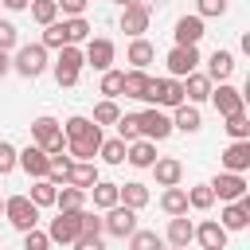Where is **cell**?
I'll use <instances>...</instances> for the list:
<instances>
[{
  "mask_svg": "<svg viewBox=\"0 0 250 250\" xmlns=\"http://www.w3.org/2000/svg\"><path fill=\"white\" fill-rule=\"evenodd\" d=\"M31 145H39L47 156H51V152H62V148H66L62 125H59L55 117H47V113H43V117H35V121H31Z\"/></svg>",
  "mask_w": 250,
  "mask_h": 250,
  "instance_id": "obj_1",
  "label": "cell"
},
{
  "mask_svg": "<svg viewBox=\"0 0 250 250\" xmlns=\"http://www.w3.org/2000/svg\"><path fill=\"white\" fill-rule=\"evenodd\" d=\"M12 70L23 74V78H39V74L47 70V47H43V43H23V47H16Z\"/></svg>",
  "mask_w": 250,
  "mask_h": 250,
  "instance_id": "obj_2",
  "label": "cell"
},
{
  "mask_svg": "<svg viewBox=\"0 0 250 250\" xmlns=\"http://www.w3.org/2000/svg\"><path fill=\"white\" fill-rule=\"evenodd\" d=\"M4 219L23 234V230L39 227V207H35L27 195H8V199H4Z\"/></svg>",
  "mask_w": 250,
  "mask_h": 250,
  "instance_id": "obj_3",
  "label": "cell"
},
{
  "mask_svg": "<svg viewBox=\"0 0 250 250\" xmlns=\"http://www.w3.org/2000/svg\"><path fill=\"white\" fill-rule=\"evenodd\" d=\"M82 66H86V59H82V51H78L74 43L59 47V59H55V82H59V86H78Z\"/></svg>",
  "mask_w": 250,
  "mask_h": 250,
  "instance_id": "obj_4",
  "label": "cell"
},
{
  "mask_svg": "<svg viewBox=\"0 0 250 250\" xmlns=\"http://www.w3.org/2000/svg\"><path fill=\"white\" fill-rule=\"evenodd\" d=\"M102 230H105V234H113V238H129V234L137 230V211H133V207H125V203L105 207V215H102Z\"/></svg>",
  "mask_w": 250,
  "mask_h": 250,
  "instance_id": "obj_5",
  "label": "cell"
},
{
  "mask_svg": "<svg viewBox=\"0 0 250 250\" xmlns=\"http://www.w3.org/2000/svg\"><path fill=\"white\" fill-rule=\"evenodd\" d=\"M145 102L164 105V109H176V105L184 102V86H180V78H152V82H148Z\"/></svg>",
  "mask_w": 250,
  "mask_h": 250,
  "instance_id": "obj_6",
  "label": "cell"
},
{
  "mask_svg": "<svg viewBox=\"0 0 250 250\" xmlns=\"http://www.w3.org/2000/svg\"><path fill=\"white\" fill-rule=\"evenodd\" d=\"M207 188H211V195H215V199H223V203H234V199H242V195L250 191V184H246V176H242V172H219Z\"/></svg>",
  "mask_w": 250,
  "mask_h": 250,
  "instance_id": "obj_7",
  "label": "cell"
},
{
  "mask_svg": "<svg viewBox=\"0 0 250 250\" xmlns=\"http://www.w3.org/2000/svg\"><path fill=\"white\" fill-rule=\"evenodd\" d=\"M211 105H215V113L219 117H230V113H242L246 105H242V90L238 86H230V82H219V86H211V98H207Z\"/></svg>",
  "mask_w": 250,
  "mask_h": 250,
  "instance_id": "obj_8",
  "label": "cell"
},
{
  "mask_svg": "<svg viewBox=\"0 0 250 250\" xmlns=\"http://www.w3.org/2000/svg\"><path fill=\"white\" fill-rule=\"evenodd\" d=\"M141 117V137L145 141H164V137H172V117L160 109V105H148L145 113H137Z\"/></svg>",
  "mask_w": 250,
  "mask_h": 250,
  "instance_id": "obj_9",
  "label": "cell"
},
{
  "mask_svg": "<svg viewBox=\"0 0 250 250\" xmlns=\"http://www.w3.org/2000/svg\"><path fill=\"white\" fill-rule=\"evenodd\" d=\"M148 20H152V8L145 4V0H133V4H125L121 8V31L125 35H145L148 31Z\"/></svg>",
  "mask_w": 250,
  "mask_h": 250,
  "instance_id": "obj_10",
  "label": "cell"
},
{
  "mask_svg": "<svg viewBox=\"0 0 250 250\" xmlns=\"http://www.w3.org/2000/svg\"><path fill=\"white\" fill-rule=\"evenodd\" d=\"M164 62H168V78H184V74L199 70V62H203V59H199V47H180V43H176V47L168 51V59H164Z\"/></svg>",
  "mask_w": 250,
  "mask_h": 250,
  "instance_id": "obj_11",
  "label": "cell"
},
{
  "mask_svg": "<svg viewBox=\"0 0 250 250\" xmlns=\"http://www.w3.org/2000/svg\"><path fill=\"white\" fill-rule=\"evenodd\" d=\"M78 215H82V207L78 211H59L55 219H51V227H47V238L51 242H62V246H70L74 238H78Z\"/></svg>",
  "mask_w": 250,
  "mask_h": 250,
  "instance_id": "obj_12",
  "label": "cell"
},
{
  "mask_svg": "<svg viewBox=\"0 0 250 250\" xmlns=\"http://www.w3.org/2000/svg\"><path fill=\"white\" fill-rule=\"evenodd\" d=\"M113 55H117V51H113V39H102V35H98V39H86L82 59H86V66H94L98 74L113 66Z\"/></svg>",
  "mask_w": 250,
  "mask_h": 250,
  "instance_id": "obj_13",
  "label": "cell"
},
{
  "mask_svg": "<svg viewBox=\"0 0 250 250\" xmlns=\"http://www.w3.org/2000/svg\"><path fill=\"white\" fill-rule=\"evenodd\" d=\"M16 168H23L31 180H43V176H47V168H51V156H47L39 145H27V148H20V152H16Z\"/></svg>",
  "mask_w": 250,
  "mask_h": 250,
  "instance_id": "obj_14",
  "label": "cell"
},
{
  "mask_svg": "<svg viewBox=\"0 0 250 250\" xmlns=\"http://www.w3.org/2000/svg\"><path fill=\"white\" fill-rule=\"evenodd\" d=\"M219 223H223V230H246V227H250V195L227 203L223 215H219Z\"/></svg>",
  "mask_w": 250,
  "mask_h": 250,
  "instance_id": "obj_15",
  "label": "cell"
},
{
  "mask_svg": "<svg viewBox=\"0 0 250 250\" xmlns=\"http://www.w3.org/2000/svg\"><path fill=\"white\" fill-rule=\"evenodd\" d=\"M227 234H230V230H223L219 219H203V223L195 227V242H199L203 250H227Z\"/></svg>",
  "mask_w": 250,
  "mask_h": 250,
  "instance_id": "obj_16",
  "label": "cell"
},
{
  "mask_svg": "<svg viewBox=\"0 0 250 250\" xmlns=\"http://www.w3.org/2000/svg\"><path fill=\"white\" fill-rule=\"evenodd\" d=\"M180 86H184V102H191V105H199V102H207L211 98V78L207 74H199V70H191V74H184L180 78Z\"/></svg>",
  "mask_w": 250,
  "mask_h": 250,
  "instance_id": "obj_17",
  "label": "cell"
},
{
  "mask_svg": "<svg viewBox=\"0 0 250 250\" xmlns=\"http://www.w3.org/2000/svg\"><path fill=\"white\" fill-rule=\"evenodd\" d=\"M219 160H223V172H242L246 176V168H250V141H230Z\"/></svg>",
  "mask_w": 250,
  "mask_h": 250,
  "instance_id": "obj_18",
  "label": "cell"
},
{
  "mask_svg": "<svg viewBox=\"0 0 250 250\" xmlns=\"http://www.w3.org/2000/svg\"><path fill=\"white\" fill-rule=\"evenodd\" d=\"M152 176H156V188H176L184 180V164L176 156H156L152 160Z\"/></svg>",
  "mask_w": 250,
  "mask_h": 250,
  "instance_id": "obj_19",
  "label": "cell"
},
{
  "mask_svg": "<svg viewBox=\"0 0 250 250\" xmlns=\"http://www.w3.org/2000/svg\"><path fill=\"white\" fill-rule=\"evenodd\" d=\"M102 176H98V164L94 160H74L70 168H66V180L62 184H70V188H82V191H90L94 184H98Z\"/></svg>",
  "mask_w": 250,
  "mask_h": 250,
  "instance_id": "obj_20",
  "label": "cell"
},
{
  "mask_svg": "<svg viewBox=\"0 0 250 250\" xmlns=\"http://www.w3.org/2000/svg\"><path fill=\"white\" fill-rule=\"evenodd\" d=\"M191 238H195V223L188 219V211H184V215H168L164 242H168V246H188Z\"/></svg>",
  "mask_w": 250,
  "mask_h": 250,
  "instance_id": "obj_21",
  "label": "cell"
},
{
  "mask_svg": "<svg viewBox=\"0 0 250 250\" xmlns=\"http://www.w3.org/2000/svg\"><path fill=\"white\" fill-rule=\"evenodd\" d=\"M172 35H176L180 47H199V39H203V20H199L195 12H191V16H180Z\"/></svg>",
  "mask_w": 250,
  "mask_h": 250,
  "instance_id": "obj_22",
  "label": "cell"
},
{
  "mask_svg": "<svg viewBox=\"0 0 250 250\" xmlns=\"http://www.w3.org/2000/svg\"><path fill=\"white\" fill-rule=\"evenodd\" d=\"M125 160H129L133 168H152V160H156V141H145V137L129 141V145H125Z\"/></svg>",
  "mask_w": 250,
  "mask_h": 250,
  "instance_id": "obj_23",
  "label": "cell"
},
{
  "mask_svg": "<svg viewBox=\"0 0 250 250\" xmlns=\"http://www.w3.org/2000/svg\"><path fill=\"white\" fill-rule=\"evenodd\" d=\"M199 125H203V117H199V105H191V102H180V105L172 109V129H180V133H199Z\"/></svg>",
  "mask_w": 250,
  "mask_h": 250,
  "instance_id": "obj_24",
  "label": "cell"
},
{
  "mask_svg": "<svg viewBox=\"0 0 250 250\" xmlns=\"http://www.w3.org/2000/svg\"><path fill=\"white\" fill-rule=\"evenodd\" d=\"M152 59H156V47H152V43H148L145 35H137V39L129 43V51H125V62H129L133 70H145V66L152 62Z\"/></svg>",
  "mask_w": 250,
  "mask_h": 250,
  "instance_id": "obj_25",
  "label": "cell"
},
{
  "mask_svg": "<svg viewBox=\"0 0 250 250\" xmlns=\"http://www.w3.org/2000/svg\"><path fill=\"white\" fill-rule=\"evenodd\" d=\"M230 74H234V55L223 51V47H215V55L207 59V78L211 82H227Z\"/></svg>",
  "mask_w": 250,
  "mask_h": 250,
  "instance_id": "obj_26",
  "label": "cell"
},
{
  "mask_svg": "<svg viewBox=\"0 0 250 250\" xmlns=\"http://www.w3.org/2000/svg\"><path fill=\"white\" fill-rule=\"evenodd\" d=\"M148 82H152V78H148L145 70H125V74H121V94H125V98H133V102H145Z\"/></svg>",
  "mask_w": 250,
  "mask_h": 250,
  "instance_id": "obj_27",
  "label": "cell"
},
{
  "mask_svg": "<svg viewBox=\"0 0 250 250\" xmlns=\"http://www.w3.org/2000/svg\"><path fill=\"white\" fill-rule=\"evenodd\" d=\"M117 203H125V207H133V211H141V207L148 203V188H145L141 180L117 184Z\"/></svg>",
  "mask_w": 250,
  "mask_h": 250,
  "instance_id": "obj_28",
  "label": "cell"
},
{
  "mask_svg": "<svg viewBox=\"0 0 250 250\" xmlns=\"http://www.w3.org/2000/svg\"><path fill=\"white\" fill-rule=\"evenodd\" d=\"M98 148H102V129H94V133L82 137V141H66V152H70L74 160H94Z\"/></svg>",
  "mask_w": 250,
  "mask_h": 250,
  "instance_id": "obj_29",
  "label": "cell"
},
{
  "mask_svg": "<svg viewBox=\"0 0 250 250\" xmlns=\"http://www.w3.org/2000/svg\"><path fill=\"white\" fill-rule=\"evenodd\" d=\"M160 211L164 215H184L188 211V188H164V195H160Z\"/></svg>",
  "mask_w": 250,
  "mask_h": 250,
  "instance_id": "obj_30",
  "label": "cell"
},
{
  "mask_svg": "<svg viewBox=\"0 0 250 250\" xmlns=\"http://www.w3.org/2000/svg\"><path fill=\"white\" fill-rule=\"evenodd\" d=\"M59 23H62V39H66V43L78 47V43L90 39V23H86L82 16H66V20H59Z\"/></svg>",
  "mask_w": 250,
  "mask_h": 250,
  "instance_id": "obj_31",
  "label": "cell"
},
{
  "mask_svg": "<svg viewBox=\"0 0 250 250\" xmlns=\"http://www.w3.org/2000/svg\"><path fill=\"white\" fill-rule=\"evenodd\" d=\"M55 207H59V211H78V207H86V191L62 184V188L55 191Z\"/></svg>",
  "mask_w": 250,
  "mask_h": 250,
  "instance_id": "obj_32",
  "label": "cell"
},
{
  "mask_svg": "<svg viewBox=\"0 0 250 250\" xmlns=\"http://www.w3.org/2000/svg\"><path fill=\"white\" fill-rule=\"evenodd\" d=\"M94 129H102V125H94L90 117H78V113L62 121V137H66V141H82V137H90Z\"/></svg>",
  "mask_w": 250,
  "mask_h": 250,
  "instance_id": "obj_33",
  "label": "cell"
},
{
  "mask_svg": "<svg viewBox=\"0 0 250 250\" xmlns=\"http://www.w3.org/2000/svg\"><path fill=\"white\" fill-rule=\"evenodd\" d=\"M55 191H59V184H51V180L43 176V180H35V184H31V195H27V199L43 211V207H55Z\"/></svg>",
  "mask_w": 250,
  "mask_h": 250,
  "instance_id": "obj_34",
  "label": "cell"
},
{
  "mask_svg": "<svg viewBox=\"0 0 250 250\" xmlns=\"http://www.w3.org/2000/svg\"><path fill=\"white\" fill-rule=\"evenodd\" d=\"M117 117H121V105L113 102V98H102L98 105H94V125H117Z\"/></svg>",
  "mask_w": 250,
  "mask_h": 250,
  "instance_id": "obj_35",
  "label": "cell"
},
{
  "mask_svg": "<svg viewBox=\"0 0 250 250\" xmlns=\"http://www.w3.org/2000/svg\"><path fill=\"white\" fill-rule=\"evenodd\" d=\"M223 121H227L223 129H227L230 141H250V117H246V109H242V113H230V117H223Z\"/></svg>",
  "mask_w": 250,
  "mask_h": 250,
  "instance_id": "obj_36",
  "label": "cell"
},
{
  "mask_svg": "<svg viewBox=\"0 0 250 250\" xmlns=\"http://www.w3.org/2000/svg\"><path fill=\"white\" fill-rule=\"evenodd\" d=\"M90 195H94V207H98V211H105V207H113V203H117V184L98 180V184L90 188Z\"/></svg>",
  "mask_w": 250,
  "mask_h": 250,
  "instance_id": "obj_37",
  "label": "cell"
},
{
  "mask_svg": "<svg viewBox=\"0 0 250 250\" xmlns=\"http://www.w3.org/2000/svg\"><path fill=\"white\" fill-rule=\"evenodd\" d=\"M129 250H164V234H156V230H133L129 234Z\"/></svg>",
  "mask_w": 250,
  "mask_h": 250,
  "instance_id": "obj_38",
  "label": "cell"
},
{
  "mask_svg": "<svg viewBox=\"0 0 250 250\" xmlns=\"http://www.w3.org/2000/svg\"><path fill=\"white\" fill-rule=\"evenodd\" d=\"M70 164H74V156H70L66 148H62V152H51V168H47V180H51V184H62Z\"/></svg>",
  "mask_w": 250,
  "mask_h": 250,
  "instance_id": "obj_39",
  "label": "cell"
},
{
  "mask_svg": "<svg viewBox=\"0 0 250 250\" xmlns=\"http://www.w3.org/2000/svg\"><path fill=\"white\" fill-rule=\"evenodd\" d=\"M98 156H102L105 164H125V141H121V137H113V141H105V137H102Z\"/></svg>",
  "mask_w": 250,
  "mask_h": 250,
  "instance_id": "obj_40",
  "label": "cell"
},
{
  "mask_svg": "<svg viewBox=\"0 0 250 250\" xmlns=\"http://www.w3.org/2000/svg\"><path fill=\"white\" fill-rule=\"evenodd\" d=\"M211 203H215V195H211V188H207V184L188 188V207H191V211H211Z\"/></svg>",
  "mask_w": 250,
  "mask_h": 250,
  "instance_id": "obj_41",
  "label": "cell"
},
{
  "mask_svg": "<svg viewBox=\"0 0 250 250\" xmlns=\"http://www.w3.org/2000/svg\"><path fill=\"white\" fill-rule=\"evenodd\" d=\"M27 8H31V16H35V23H43V27L59 20V4H55V0H31Z\"/></svg>",
  "mask_w": 250,
  "mask_h": 250,
  "instance_id": "obj_42",
  "label": "cell"
},
{
  "mask_svg": "<svg viewBox=\"0 0 250 250\" xmlns=\"http://www.w3.org/2000/svg\"><path fill=\"white\" fill-rule=\"evenodd\" d=\"M117 137H121L125 145L137 141V137H141V117H137V113H121V117H117Z\"/></svg>",
  "mask_w": 250,
  "mask_h": 250,
  "instance_id": "obj_43",
  "label": "cell"
},
{
  "mask_svg": "<svg viewBox=\"0 0 250 250\" xmlns=\"http://www.w3.org/2000/svg\"><path fill=\"white\" fill-rule=\"evenodd\" d=\"M121 74H125V70H113V66H109V70H102V94H105V98H113V102L121 98Z\"/></svg>",
  "mask_w": 250,
  "mask_h": 250,
  "instance_id": "obj_44",
  "label": "cell"
},
{
  "mask_svg": "<svg viewBox=\"0 0 250 250\" xmlns=\"http://www.w3.org/2000/svg\"><path fill=\"white\" fill-rule=\"evenodd\" d=\"M39 43H43L47 51H51V47H55V51H59V47H66V39H62V23H59V20H55V23H47V27H43V39H39Z\"/></svg>",
  "mask_w": 250,
  "mask_h": 250,
  "instance_id": "obj_45",
  "label": "cell"
},
{
  "mask_svg": "<svg viewBox=\"0 0 250 250\" xmlns=\"http://www.w3.org/2000/svg\"><path fill=\"white\" fill-rule=\"evenodd\" d=\"M23 250H51V238H47V230H39V227L23 230Z\"/></svg>",
  "mask_w": 250,
  "mask_h": 250,
  "instance_id": "obj_46",
  "label": "cell"
},
{
  "mask_svg": "<svg viewBox=\"0 0 250 250\" xmlns=\"http://www.w3.org/2000/svg\"><path fill=\"white\" fill-rule=\"evenodd\" d=\"M195 16H199V20H215V16H227V0H199V4H195Z\"/></svg>",
  "mask_w": 250,
  "mask_h": 250,
  "instance_id": "obj_47",
  "label": "cell"
},
{
  "mask_svg": "<svg viewBox=\"0 0 250 250\" xmlns=\"http://www.w3.org/2000/svg\"><path fill=\"white\" fill-rule=\"evenodd\" d=\"M78 234H102V215H94V211H86L82 207V215H78Z\"/></svg>",
  "mask_w": 250,
  "mask_h": 250,
  "instance_id": "obj_48",
  "label": "cell"
},
{
  "mask_svg": "<svg viewBox=\"0 0 250 250\" xmlns=\"http://www.w3.org/2000/svg\"><path fill=\"white\" fill-rule=\"evenodd\" d=\"M20 43V31H16V23L12 20H0V51H12Z\"/></svg>",
  "mask_w": 250,
  "mask_h": 250,
  "instance_id": "obj_49",
  "label": "cell"
},
{
  "mask_svg": "<svg viewBox=\"0 0 250 250\" xmlns=\"http://www.w3.org/2000/svg\"><path fill=\"white\" fill-rule=\"evenodd\" d=\"M16 145H8V141H0V176H8L12 168H16Z\"/></svg>",
  "mask_w": 250,
  "mask_h": 250,
  "instance_id": "obj_50",
  "label": "cell"
},
{
  "mask_svg": "<svg viewBox=\"0 0 250 250\" xmlns=\"http://www.w3.org/2000/svg\"><path fill=\"white\" fill-rule=\"evenodd\" d=\"M70 246H74V250H105V246H102V234H78Z\"/></svg>",
  "mask_w": 250,
  "mask_h": 250,
  "instance_id": "obj_51",
  "label": "cell"
},
{
  "mask_svg": "<svg viewBox=\"0 0 250 250\" xmlns=\"http://www.w3.org/2000/svg\"><path fill=\"white\" fill-rule=\"evenodd\" d=\"M55 4H59V12H62V16H82L90 0H55Z\"/></svg>",
  "mask_w": 250,
  "mask_h": 250,
  "instance_id": "obj_52",
  "label": "cell"
},
{
  "mask_svg": "<svg viewBox=\"0 0 250 250\" xmlns=\"http://www.w3.org/2000/svg\"><path fill=\"white\" fill-rule=\"evenodd\" d=\"M0 4H4V8H8V12H23V8H27V4H31V0H0Z\"/></svg>",
  "mask_w": 250,
  "mask_h": 250,
  "instance_id": "obj_53",
  "label": "cell"
},
{
  "mask_svg": "<svg viewBox=\"0 0 250 250\" xmlns=\"http://www.w3.org/2000/svg\"><path fill=\"white\" fill-rule=\"evenodd\" d=\"M12 70V59H8V51H0V78Z\"/></svg>",
  "mask_w": 250,
  "mask_h": 250,
  "instance_id": "obj_54",
  "label": "cell"
},
{
  "mask_svg": "<svg viewBox=\"0 0 250 250\" xmlns=\"http://www.w3.org/2000/svg\"><path fill=\"white\" fill-rule=\"evenodd\" d=\"M113 4H121V8H125V4H133V0H113Z\"/></svg>",
  "mask_w": 250,
  "mask_h": 250,
  "instance_id": "obj_55",
  "label": "cell"
},
{
  "mask_svg": "<svg viewBox=\"0 0 250 250\" xmlns=\"http://www.w3.org/2000/svg\"><path fill=\"white\" fill-rule=\"evenodd\" d=\"M0 215H4V199H0Z\"/></svg>",
  "mask_w": 250,
  "mask_h": 250,
  "instance_id": "obj_56",
  "label": "cell"
},
{
  "mask_svg": "<svg viewBox=\"0 0 250 250\" xmlns=\"http://www.w3.org/2000/svg\"><path fill=\"white\" fill-rule=\"evenodd\" d=\"M172 250H188V246H172Z\"/></svg>",
  "mask_w": 250,
  "mask_h": 250,
  "instance_id": "obj_57",
  "label": "cell"
}]
</instances>
